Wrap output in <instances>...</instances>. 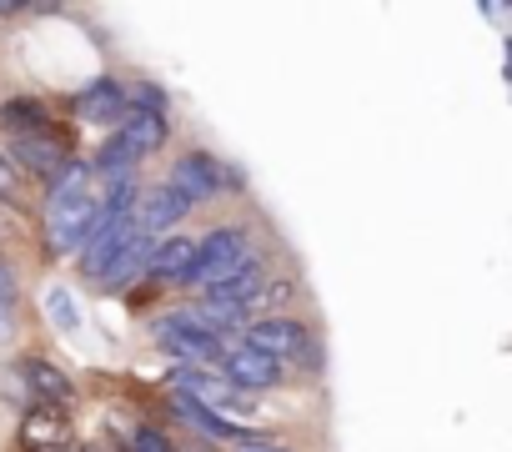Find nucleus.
Returning <instances> with one entry per match:
<instances>
[{"mask_svg":"<svg viewBox=\"0 0 512 452\" xmlns=\"http://www.w3.org/2000/svg\"><path fill=\"white\" fill-rule=\"evenodd\" d=\"M136 242V226H131V216H96V226H91V237L81 242V252H76V272L86 277V282H96L101 287V277H106V267L126 252Z\"/></svg>","mask_w":512,"mask_h":452,"instance_id":"8","label":"nucleus"},{"mask_svg":"<svg viewBox=\"0 0 512 452\" xmlns=\"http://www.w3.org/2000/svg\"><path fill=\"white\" fill-rule=\"evenodd\" d=\"M191 262H196V237H191V232L156 237V242H151V262H146V287H171V292H181L186 277H191Z\"/></svg>","mask_w":512,"mask_h":452,"instance_id":"13","label":"nucleus"},{"mask_svg":"<svg viewBox=\"0 0 512 452\" xmlns=\"http://www.w3.org/2000/svg\"><path fill=\"white\" fill-rule=\"evenodd\" d=\"M126 452H176V437L161 422H136L126 432Z\"/></svg>","mask_w":512,"mask_h":452,"instance_id":"16","label":"nucleus"},{"mask_svg":"<svg viewBox=\"0 0 512 452\" xmlns=\"http://www.w3.org/2000/svg\"><path fill=\"white\" fill-rule=\"evenodd\" d=\"M46 312H51V322H56L61 332H76V327H81V307L71 302L66 287H51V292H46Z\"/></svg>","mask_w":512,"mask_h":452,"instance_id":"19","label":"nucleus"},{"mask_svg":"<svg viewBox=\"0 0 512 452\" xmlns=\"http://www.w3.org/2000/svg\"><path fill=\"white\" fill-rule=\"evenodd\" d=\"M16 437H21L26 452H71V447H76L71 412H56V407H26Z\"/></svg>","mask_w":512,"mask_h":452,"instance_id":"14","label":"nucleus"},{"mask_svg":"<svg viewBox=\"0 0 512 452\" xmlns=\"http://www.w3.org/2000/svg\"><path fill=\"white\" fill-rule=\"evenodd\" d=\"M176 452H216V447L201 442V437H186V442H176Z\"/></svg>","mask_w":512,"mask_h":452,"instance_id":"23","label":"nucleus"},{"mask_svg":"<svg viewBox=\"0 0 512 452\" xmlns=\"http://www.w3.org/2000/svg\"><path fill=\"white\" fill-rule=\"evenodd\" d=\"M256 257V242H251V226L246 221H216L196 237V262H191V277L181 292H211L216 282H226L241 262Z\"/></svg>","mask_w":512,"mask_h":452,"instance_id":"4","label":"nucleus"},{"mask_svg":"<svg viewBox=\"0 0 512 452\" xmlns=\"http://www.w3.org/2000/svg\"><path fill=\"white\" fill-rule=\"evenodd\" d=\"M166 186L196 211V206H211V201H231V196H241V171H236L231 161H221L216 151H206V146H186V151L171 161Z\"/></svg>","mask_w":512,"mask_h":452,"instance_id":"3","label":"nucleus"},{"mask_svg":"<svg viewBox=\"0 0 512 452\" xmlns=\"http://www.w3.org/2000/svg\"><path fill=\"white\" fill-rule=\"evenodd\" d=\"M236 342H246L251 352H262V357H272V362H282V367H302V372H317V367H322V337H317L302 317H292V312L251 317Z\"/></svg>","mask_w":512,"mask_h":452,"instance_id":"2","label":"nucleus"},{"mask_svg":"<svg viewBox=\"0 0 512 452\" xmlns=\"http://www.w3.org/2000/svg\"><path fill=\"white\" fill-rule=\"evenodd\" d=\"M0 392H6V402H16V407H31V392H26V377H21L16 362L0 367Z\"/></svg>","mask_w":512,"mask_h":452,"instance_id":"20","label":"nucleus"},{"mask_svg":"<svg viewBox=\"0 0 512 452\" xmlns=\"http://www.w3.org/2000/svg\"><path fill=\"white\" fill-rule=\"evenodd\" d=\"M71 111L81 126H101V131H116L121 116H126V91H121V76H96L86 81L76 96H71Z\"/></svg>","mask_w":512,"mask_h":452,"instance_id":"12","label":"nucleus"},{"mask_svg":"<svg viewBox=\"0 0 512 452\" xmlns=\"http://www.w3.org/2000/svg\"><path fill=\"white\" fill-rule=\"evenodd\" d=\"M171 392L176 397H191L196 407H206V412H216V417H231V422H241V412H251V402L256 397H246V392H236L221 372H211V367H176L171 372Z\"/></svg>","mask_w":512,"mask_h":452,"instance_id":"7","label":"nucleus"},{"mask_svg":"<svg viewBox=\"0 0 512 452\" xmlns=\"http://www.w3.org/2000/svg\"><path fill=\"white\" fill-rule=\"evenodd\" d=\"M101 216V191H96V171L86 156H71L41 196V242L51 257H76L81 242L91 237V226Z\"/></svg>","mask_w":512,"mask_h":452,"instance_id":"1","label":"nucleus"},{"mask_svg":"<svg viewBox=\"0 0 512 452\" xmlns=\"http://www.w3.org/2000/svg\"><path fill=\"white\" fill-rule=\"evenodd\" d=\"M6 16H21V6H16V0H0V21H6Z\"/></svg>","mask_w":512,"mask_h":452,"instance_id":"24","label":"nucleus"},{"mask_svg":"<svg viewBox=\"0 0 512 452\" xmlns=\"http://www.w3.org/2000/svg\"><path fill=\"white\" fill-rule=\"evenodd\" d=\"M16 337H21V307L0 302V347H11Z\"/></svg>","mask_w":512,"mask_h":452,"instance_id":"21","label":"nucleus"},{"mask_svg":"<svg viewBox=\"0 0 512 452\" xmlns=\"http://www.w3.org/2000/svg\"><path fill=\"white\" fill-rule=\"evenodd\" d=\"M121 91H126V111H156V116H166V91L156 81H121Z\"/></svg>","mask_w":512,"mask_h":452,"instance_id":"18","label":"nucleus"},{"mask_svg":"<svg viewBox=\"0 0 512 452\" xmlns=\"http://www.w3.org/2000/svg\"><path fill=\"white\" fill-rule=\"evenodd\" d=\"M231 452H292L287 442H277L272 432H256L251 442H241V447H231Z\"/></svg>","mask_w":512,"mask_h":452,"instance_id":"22","label":"nucleus"},{"mask_svg":"<svg viewBox=\"0 0 512 452\" xmlns=\"http://www.w3.org/2000/svg\"><path fill=\"white\" fill-rule=\"evenodd\" d=\"M191 216V206L166 186V181H156V186H141V196H136V211H131V226L141 237H171V232H181V221Z\"/></svg>","mask_w":512,"mask_h":452,"instance_id":"11","label":"nucleus"},{"mask_svg":"<svg viewBox=\"0 0 512 452\" xmlns=\"http://www.w3.org/2000/svg\"><path fill=\"white\" fill-rule=\"evenodd\" d=\"M216 372H221L236 392H246V397H251V392H272V387L287 382V367H282V362H272V357H262V352H251L246 342H226Z\"/></svg>","mask_w":512,"mask_h":452,"instance_id":"10","label":"nucleus"},{"mask_svg":"<svg viewBox=\"0 0 512 452\" xmlns=\"http://www.w3.org/2000/svg\"><path fill=\"white\" fill-rule=\"evenodd\" d=\"M71 452H111V447H101V442H76Z\"/></svg>","mask_w":512,"mask_h":452,"instance_id":"25","label":"nucleus"},{"mask_svg":"<svg viewBox=\"0 0 512 452\" xmlns=\"http://www.w3.org/2000/svg\"><path fill=\"white\" fill-rule=\"evenodd\" d=\"M21 377H26V392H31V407H56V412H76L81 402V387L71 372H61L51 357L31 352V357H16Z\"/></svg>","mask_w":512,"mask_h":452,"instance_id":"9","label":"nucleus"},{"mask_svg":"<svg viewBox=\"0 0 512 452\" xmlns=\"http://www.w3.org/2000/svg\"><path fill=\"white\" fill-rule=\"evenodd\" d=\"M46 126H56L51 101H41V96H11V101H0V131L31 136V131H46Z\"/></svg>","mask_w":512,"mask_h":452,"instance_id":"15","label":"nucleus"},{"mask_svg":"<svg viewBox=\"0 0 512 452\" xmlns=\"http://www.w3.org/2000/svg\"><path fill=\"white\" fill-rule=\"evenodd\" d=\"M0 201H6V206H26L31 201V181L16 171V161L6 156V146H0Z\"/></svg>","mask_w":512,"mask_h":452,"instance_id":"17","label":"nucleus"},{"mask_svg":"<svg viewBox=\"0 0 512 452\" xmlns=\"http://www.w3.org/2000/svg\"><path fill=\"white\" fill-rule=\"evenodd\" d=\"M156 342L176 357V367H211V372H216V362H221V352H226V342H221L216 332H206V327L191 317V307L161 312V317H156Z\"/></svg>","mask_w":512,"mask_h":452,"instance_id":"5","label":"nucleus"},{"mask_svg":"<svg viewBox=\"0 0 512 452\" xmlns=\"http://www.w3.org/2000/svg\"><path fill=\"white\" fill-rule=\"evenodd\" d=\"M6 156L16 161V171H21L26 181H41V186H46V181L76 156V136H71L66 126H46V131H31V136H11Z\"/></svg>","mask_w":512,"mask_h":452,"instance_id":"6","label":"nucleus"}]
</instances>
